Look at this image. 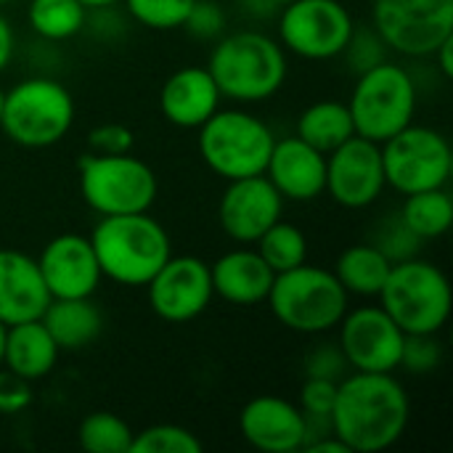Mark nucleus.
<instances>
[{
    "mask_svg": "<svg viewBox=\"0 0 453 453\" xmlns=\"http://www.w3.org/2000/svg\"><path fill=\"white\" fill-rule=\"evenodd\" d=\"M417 96L411 72L390 58L361 72L348 101L356 135L385 143L414 122Z\"/></svg>",
    "mask_w": 453,
    "mask_h": 453,
    "instance_id": "7",
    "label": "nucleus"
},
{
    "mask_svg": "<svg viewBox=\"0 0 453 453\" xmlns=\"http://www.w3.org/2000/svg\"><path fill=\"white\" fill-rule=\"evenodd\" d=\"M27 21L37 37L48 42H64L85 29L88 8L80 0H29Z\"/></svg>",
    "mask_w": 453,
    "mask_h": 453,
    "instance_id": "28",
    "label": "nucleus"
},
{
    "mask_svg": "<svg viewBox=\"0 0 453 453\" xmlns=\"http://www.w3.org/2000/svg\"><path fill=\"white\" fill-rule=\"evenodd\" d=\"M377 300L403 334H441L453 311L449 276L417 255L393 263Z\"/></svg>",
    "mask_w": 453,
    "mask_h": 453,
    "instance_id": "5",
    "label": "nucleus"
},
{
    "mask_svg": "<svg viewBox=\"0 0 453 453\" xmlns=\"http://www.w3.org/2000/svg\"><path fill=\"white\" fill-rule=\"evenodd\" d=\"M35 401L32 382L13 374L11 369L0 366V414L3 417H16L27 411Z\"/></svg>",
    "mask_w": 453,
    "mask_h": 453,
    "instance_id": "37",
    "label": "nucleus"
},
{
    "mask_svg": "<svg viewBox=\"0 0 453 453\" xmlns=\"http://www.w3.org/2000/svg\"><path fill=\"white\" fill-rule=\"evenodd\" d=\"M372 244H377L393 263H398V260L414 257L422 242H419V239L401 223V218L395 215V218H390V220L382 223V228L377 231V236H374Z\"/></svg>",
    "mask_w": 453,
    "mask_h": 453,
    "instance_id": "36",
    "label": "nucleus"
},
{
    "mask_svg": "<svg viewBox=\"0 0 453 453\" xmlns=\"http://www.w3.org/2000/svg\"><path fill=\"white\" fill-rule=\"evenodd\" d=\"M191 37H199V40H218L226 29V13L218 3L212 0H196L186 24Z\"/></svg>",
    "mask_w": 453,
    "mask_h": 453,
    "instance_id": "38",
    "label": "nucleus"
},
{
    "mask_svg": "<svg viewBox=\"0 0 453 453\" xmlns=\"http://www.w3.org/2000/svg\"><path fill=\"white\" fill-rule=\"evenodd\" d=\"M337 345L353 372H395L401 369L403 329L377 305L348 308L337 324Z\"/></svg>",
    "mask_w": 453,
    "mask_h": 453,
    "instance_id": "13",
    "label": "nucleus"
},
{
    "mask_svg": "<svg viewBox=\"0 0 453 453\" xmlns=\"http://www.w3.org/2000/svg\"><path fill=\"white\" fill-rule=\"evenodd\" d=\"M411 401L393 372H350L337 382L329 427L350 453L393 449L409 430Z\"/></svg>",
    "mask_w": 453,
    "mask_h": 453,
    "instance_id": "1",
    "label": "nucleus"
},
{
    "mask_svg": "<svg viewBox=\"0 0 453 453\" xmlns=\"http://www.w3.org/2000/svg\"><path fill=\"white\" fill-rule=\"evenodd\" d=\"M207 69L223 98L236 104H260L284 88L289 61L281 42L268 32L239 29L218 37Z\"/></svg>",
    "mask_w": 453,
    "mask_h": 453,
    "instance_id": "2",
    "label": "nucleus"
},
{
    "mask_svg": "<svg viewBox=\"0 0 453 453\" xmlns=\"http://www.w3.org/2000/svg\"><path fill=\"white\" fill-rule=\"evenodd\" d=\"M390 268H393V260L377 244L361 242L340 252L334 263V276L340 279L348 295L377 297Z\"/></svg>",
    "mask_w": 453,
    "mask_h": 453,
    "instance_id": "26",
    "label": "nucleus"
},
{
    "mask_svg": "<svg viewBox=\"0 0 453 453\" xmlns=\"http://www.w3.org/2000/svg\"><path fill=\"white\" fill-rule=\"evenodd\" d=\"M385 183L409 196L427 188L449 186L453 151L449 138L427 125H406L401 133L380 143Z\"/></svg>",
    "mask_w": 453,
    "mask_h": 453,
    "instance_id": "10",
    "label": "nucleus"
},
{
    "mask_svg": "<svg viewBox=\"0 0 453 453\" xmlns=\"http://www.w3.org/2000/svg\"><path fill=\"white\" fill-rule=\"evenodd\" d=\"M3 101H5V88L0 85V114H3Z\"/></svg>",
    "mask_w": 453,
    "mask_h": 453,
    "instance_id": "47",
    "label": "nucleus"
},
{
    "mask_svg": "<svg viewBox=\"0 0 453 453\" xmlns=\"http://www.w3.org/2000/svg\"><path fill=\"white\" fill-rule=\"evenodd\" d=\"M247 3V8L255 13V16H273V13H279L287 3H292V0H244Z\"/></svg>",
    "mask_w": 453,
    "mask_h": 453,
    "instance_id": "44",
    "label": "nucleus"
},
{
    "mask_svg": "<svg viewBox=\"0 0 453 453\" xmlns=\"http://www.w3.org/2000/svg\"><path fill=\"white\" fill-rule=\"evenodd\" d=\"M74 125V98L53 77L35 74L5 90L0 130L24 149H48L61 143Z\"/></svg>",
    "mask_w": 453,
    "mask_h": 453,
    "instance_id": "6",
    "label": "nucleus"
},
{
    "mask_svg": "<svg viewBox=\"0 0 453 453\" xmlns=\"http://www.w3.org/2000/svg\"><path fill=\"white\" fill-rule=\"evenodd\" d=\"M348 369L350 366H348L340 345H321L305 361V374L308 377H319V380H334V382H340L348 374Z\"/></svg>",
    "mask_w": 453,
    "mask_h": 453,
    "instance_id": "40",
    "label": "nucleus"
},
{
    "mask_svg": "<svg viewBox=\"0 0 453 453\" xmlns=\"http://www.w3.org/2000/svg\"><path fill=\"white\" fill-rule=\"evenodd\" d=\"M13 50H16V35H13L11 21H8L5 13L0 11V72L11 64Z\"/></svg>",
    "mask_w": 453,
    "mask_h": 453,
    "instance_id": "41",
    "label": "nucleus"
},
{
    "mask_svg": "<svg viewBox=\"0 0 453 453\" xmlns=\"http://www.w3.org/2000/svg\"><path fill=\"white\" fill-rule=\"evenodd\" d=\"M88 239L104 279L119 287H146L173 255L170 234L149 212L104 215Z\"/></svg>",
    "mask_w": 453,
    "mask_h": 453,
    "instance_id": "3",
    "label": "nucleus"
},
{
    "mask_svg": "<svg viewBox=\"0 0 453 453\" xmlns=\"http://www.w3.org/2000/svg\"><path fill=\"white\" fill-rule=\"evenodd\" d=\"M133 130L119 122H106L88 133V146L93 149V154H127L133 151Z\"/></svg>",
    "mask_w": 453,
    "mask_h": 453,
    "instance_id": "39",
    "label": "nucleus"
},
{
    "mask_svg": "<svg viewBox=\"0 0 453 453\" xmlns=\"http://www.w3.org/2000/svg\"><path fill=\"white\" fill-rule=\"evenodd\" d=\"M5 3H11V0H0V5H5Z\"/></svg>",
    "mask_w": 453,
    "mask_h": 453,
    "instance_id": "48",
    "label": "nucleus"
},
{
    "mask_svg": "<svg viewBox=\"0 0 453 453\" xmlns=\"http://www.w3.org/2000/svg\"><path fill=\"white\" fill-rule=\"evenodd\" d=\"M210 276H212V292L220 300L250 308L265 303L276 273L252 244H242L220 255L210 265Z\"/></svg>",
    "mask_w": 453,
    "mask_h": 453,
    "instance_id": "22",
    "label": "nucleus"
},
{
    "mask_svg": "<svg viewBox=\"0 0 453 453\" xmlns=\"http://www.w3.org/2000/svg\"><path fill=\"white\" fill-rule=\"evenodd\" d=\"M40 321L64 353H77L93 345L104 329L101 308L93 297H50Z\"/></svg>",
    "mask_w": 453,
    "mask_h": 453,
    "instance_id": "24",
    "label": "nucleus"
},
{
    "mask_svg": "<svg viewBox=\"0 0 453 453\" xmlns=\"http://www.w3.org/2000/svg\"><path fill=\"white\" fill-rule=\"evenodd\" d=\"M430 58L435 61V66H438L441 77H443V80H451L453 77V35L451 37H446V40L435 48V53H433Z\"/></svg>",
    "mask_w": 453,
    "mask_h": 453,
    "instance_id": "42",
    "label": "nucleus"
},
{
    "mask_svg": "<svg viewBox=\"0 0 453 453\" xmlns=\"http://www.w3.org/2000/svg\"><path fill=\"white\" fill-rule=\"evenodd\" d=\"M196 130L199 154L215 175L239 180L265 173L276 135L263 117L244 109H218Z\"/></svg>",
    "mask_w": 453,
    "mask_h": 453,
    "instance_id": "8",
    "label": "nucleus"
},
{
    "mask_svg": "<svg viewBox=\"0 0 453 453\" xmlns=\"http://www.w3.org/2000/svg\"><path fill=\"white\" fill-rule=\"evenodd\" d=\"M3 345H5V326L0 324V366H3Z\"/></svg>",
    "mask_w": 453,
    "mask_h": 453,
    "instance_id": "46",
    "label": "nucleus"
},
{
    "mask_svg": "<svg viewBox=\"0 0 453 453\" xmlns=\"http://www.w3.org/2000/svg\"><path fill=\"white\" fill-rule=\"evenodd\" d=\"M295 135L303 138L308 146L319 149L321 154L334 151L337 146H342L348 138L356 135L348 104L334 101V98H324V101L305 106L297 117Z\"/></svg>",
    "mask_w": 453,
    "mask_h": 453,
    "instance_id": "25",
    "label": "nucleus"
},
{
    "mask_svg": "<svg viewBox=\"0 0 453 453\" xmlns=\"http://www.w3.org/2000/svg\"><path fill=\"white\" fill-rule=\"evenodd\" d=\"M196 0H122L127 16L149 29H178L186 24Z\"/></svg>",
    "mask_w": 453,
    "mask_h": 453,
    "instance_id": "32",
    "label": "nucleus"
},
{
    "mask_svg": "<svg viewBox=\"0 0 453 453\" xmlns=\"http://www.w3.org/2000/svg\"><path fill=\"white\" fill-rule=\"evenodd\" d=\"M157 194V173L130 151L85 154L80 159V196L98 218L149 212Z\"/></svg>",
    "mask_w": 453,
    "mask_h": 453,
    "instance_id": "9",
    "label": "nucleus"
},
{
    "mask_svg": "<svg viewBox=\"0 0 453 453\" xmlns=\"http://www.w3.org/2000/svg\"><path fill=\"white\" fill-rule=\"evenodd\" d=\"M133 435L130 425L111 411L88 414L77 430V441L88 453H130Z\"/></svg>",
    "mask_w": 453,
    "mask_h": 453,
    "instance_id": "30",
    "label": "nucleus"
},
{
    "mask_svg": "<svg viewBox=\"0 0 453 453\" xmlns=\"http://www.w3.org/2000/svg\"><path fill=\"white\" fill-rule=\"evenodd\" d=\"M40 276L50 297H93L101 287V265L82 234H58L37 255Z\"/></svg>",
    "mask_w": 453,
    "mask_h": 453,
    "instance_id": "17",
    "label": "nucleus"
},
{
    "mask_svg": "<svg viewBox=\"0 0 453 453\" xmlns=\"http://www.w3.org/2000/svg\"><path fill=\"white\" fill-rule=\"evenodd\" d=\"M255 250L271 265L273 273H281L308 260V236L300 226L281 218L255 242Z\"/></svg>",
    "mask_w": 453,
    "mask_h": 453,
    "instance_id": "29",
    "label": "nucleus"
},
{
    "mask_svg": "<svg viewBox=\"0 0 453 453\" xmlns=\"http://www.w3.org/2000/svg\"><path fill=\"white\" fill-rule=\"evenodd\" d=\"M385 188L388 183L380 143L353 135L326 154L324 194H329L334 204L345 210H366L382 196Z\"/></svg>",
    "mask_w": 453,
    "mask_h": 453,
    "instance_id": "15",
    "label": "nucleus"
},
{
    "mask_svg": "<svg viewBox=\"0 0 453 453\" xmlns=\"http://www.w3.org/2000/svg\"><path fill=\"white\" fill-rule=\"evenodd\" d=\"M263 175L284 202H313L326 188V154L297 135L276 138Z\"/></svg>",
    "mask_w": 453,
    "mask_h": 453,
    "instance_id": "19",
    "label": "nucleus"
},
{
    "mask_svg": "<svg viewBox=\"0 0 453 453\" xmlns=\"http://www.w3.org/2000/svg\"><path fill=\"white\" fill-rule=\"evenodd\" d=\"M356 21L340 0H292L279 11V42L305 61L340 58Z\"/></svg>",
    "mask_w": 453,
    "mask_h": 453,
    "instance_id": "11",
    "label": "nucleus"
},
{
    "mask_svg": "<svg viewBox=\"0 0 453 453\" xmlns=\"http://www.w3.org/2000/svg\"><path fill=\"white\" fill-rule=\"evenodd\" d=\"M388 50H390V48L385 45V40L377 35L374 27H358V24H356V29H353V35H350V40H348L342 56H345L348 66H350L356 74H361V72H366V69H372V66L388 61Z\"/></svg>",
    "mask_w": 453,
    "mask_h": 453,
    "instance_id": "34",
    "label": "nucleus"
},
{
    "mask_svg": "<svg viewBox=\"0 0 453 453\" xmlns=\"http://www.w3.org/2000/svg\"><path fill=\"white\" fill-rule=\"evenodd\" d=\"M443 348L438 342V334H406L401 366L411 374H430L441 366Z\"/></svg>",
    "mask_w": 453,
    "mask_h": 453,
    "instance_id": "35",
    "label": "nucleus"
},
{
    "mask_svg": "<svg viewBox=\"0 0 453 453\" xmlns=\"http://www.w3.org/2000/svg\"><path fill=\"white\" fill-rule=\"evenodd\" d=\"M50 303L37 257L21 250H0V324L13 326L40 319Z\"/></svg>",
    "mask_w": 453,
    "mask_h": 453,
    "instance_id": "21",
    "label": "nucleus"
},
{
    "mask_svg": "<svg viewBox=\"0 0 453 453\" xmlns=\"http://www.w3.org/2000/svg\"><path fill=\"white\" fill-rule=\"evenodd\" d=\"M242 438L263 453H295L308 443L303 409L279 395H257L239 414Z\"/></svg>",
    "mask_w": 453,
    "mask_h": 453,
    "instance_id": "18",
    "label": "nucleus"
},
{
    "mask_svg": "<svg viewBox=\"0 0 453 453\" xmlns=\"http://www.w3.org/2000/svg\"><path fill=\"white\" fill-rule=\"evenodd\" d=\"M265 303L284 329L316 337L337 329L350 308V295L334 271L305 260L303 265L273 276Z\"/></svg>",
    "mask_w": 453,
    "mask_h": 453,
    "instance_id": "4",
    "label": "nucleus"
},
{
    "mask_svg": "<svg viewBox=\"0 0 453 453\" xmlns=\"http://www.w3.org/2000/svg\"><path fill=\"white\" fill-rule=\"evenodd\" d=\"M88 11H93V8H114L117 3H122V0H80Z\"/></svg>",
    "mask_w": 453,
    "mask_h": 453,
    "instance_id": "45",
    "label": "nucleus"
},
{
    "mask_svg": "<svg viewBox=\"0 0 453 453\" xmlns=\"http://www.w3.org/2000/svg\"><path fill=\"white\" fill-rule=\"evenodd\" d=\"M305 451L308 453H350L348 451V446H345L342 441H337L334 435H321V438L311 441V443L305 446Z\"/></svg>",
    "mask_w": 453,
    "mask_h": 453,
    "instance_id": "43",
    "label": "nucleus"
},
{
    "mask_svg": "<svg viewBox=\"0 0 453 453\" xmlns=\"http://www.w3.org/2000/svg\"><path fill=\"white\" fill-rule=\"evenodd\" d=\"M199 435L180 425H151L133 435L130 453H202Z\"/></svg>",
    "mask_w": 453,
    "mask_h": 453,
    "instance_id": "31",
    "label": "nucleus"
},
{
    "mask_svg": "<svg viewBox=\"0 0 453 453\" xmlns=\"http://www.w3.org/2000/svg\"><path fill=\"white\" fill-rule=\"evenodd\" d=\"M401 223L419 239L433 242L449 234L453 226V199L449 188H427L409 194L398 212Z\"/></svg>",
    "mask_w": 453,
    "mask_h": 453,
    "instance_id": "27",
    "label": "nucleus"
},
{
    "mask_svg": "<svg viewBox=\"0 0 453 453\" xmlns=\"http://www.w3.org/2000/svg\"><path fill=\"white\" fill-rule=\"evenodd\" d=\"M334 398H337V382L334 380L308 377L305 385L300 388V403L297 406L303 409V414L308 419V441L313 435V427L332 430L329 427V414L334 409Z\"/></svg>",
    "mask_w": 453,
    "mask_h": 453,
    "instance_id": "33",
    "label": "nucleus"
},
{
    "mask_svg": "<svg viewBox=\"0 0 453 453\" xmlns=\"http://www.w3.org/2000/svg\"><path fill=\"white\" fill-rule=\"evenodd\" d=\"M58 356H61V350L40 319L5 326L3 366L11 369L13 374L24 377L29 382H37L56 369Z\"/></svg>",
    "mask_w": 453,
    "mask_h": 453,
    "instance_id": "23",
    "label": "nucleus"
},
{
    "mask_svg": "<svg viewBox=\"0 0 453 453\" xmlns=\"http://www.w3.org/2000/svg\"><path fill=\"white\" fill-rule=\"evenodd\" d=\"M220 90L207 66H183L173 72L159 90L162 117L180 127L196 130L220 109Z\"/></svg>",
    "mask_w": 453,
    "mask_h": 453,
    "instance_id": "20",
    "label": "nucleus"
},
{
    "mask_svg": "<svg viewBox=\"0 0 453 453\" xmlns=\"http://www.w3.org/2000/svg\"><path fill=\"white\" fill-rule=\"evenodd\" d=\"M151 311L167 324H186L199 319L215 292L210 263L196 255H170L167 263L146 284Z\"/></svg>",
    "mask_w": 453,
    "mask_h": 453,
    "instance_id": "14",
    "label": "nucleus"
},
{
    "mask_svg": "<svg viewBox=\"0 0 453 453\" xmlns=\"http://www.w3.org/2000/svg\"><path fill=\"white\" fill-rule=\"evenodd\" d=\"M281 218L284 199L265 175L228 180L218 202L220 228L239 244H255Z\"/></svg>",
    "mask_w": 453,
    "mask_h": 453,
    "instance_id": "16",
    "label": "nucleus"
},
{
    "mask_svg": "<svg viewBox=\"0 0 453 453\" xmlns=\"http://www.w3.org/2000/svg\"><path fill=\"white\" fill-rule=\"evenodd\" d=\"M372 27L390 50L427 58L453 35V0H372Z\"/></svg>",
    "mask_w": 453,
    "mask_h": 453,
    "instance_id": "12",
    "label": "nucleus"
}]
</instances>
